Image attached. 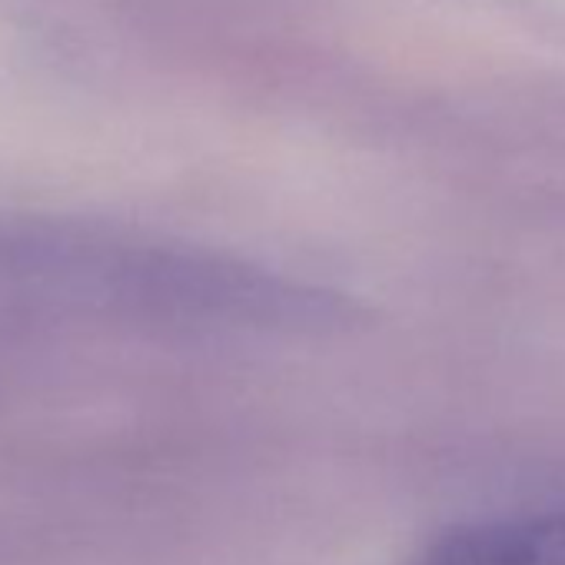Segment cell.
Masks as SVG:
<instances>
[{
  "instance_id": "6da1fadb",
  "label": "cell",
  "mask_w": 565,
  "mask_h": 565,
  "mask_svg": "<svg viewBox=\"0 0 565 565\" xmlns=\"http://www.w3.org/2000/svg\"><path fill=\"white\" fill-rule=\"evenodd\" d=\"M419 565H565V512L456 529Z\"/></svg>"
}]
</instances>
